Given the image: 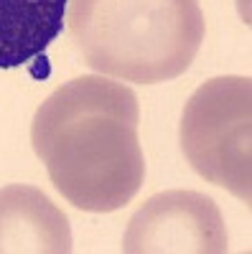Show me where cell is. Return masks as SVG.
I'll list each match as a JSON object with an SVG mask.
<instances>
[{
	"label": "cell",
	"instance_id": "cell-1",
	"mask_svg": "<svg viewBox=\"0 0 252 254\" xmlns=\"http://www.w3.org/2000/svg\"><path fill=\"white\" fill-rule=\"evenodd\" d=\"M140 104L130 87L102 74L54 89L33 115L31 145L54 188L89 214L125 208L143 188Z\"/></svg>",
	"mask_w": 252,
	"mask_h": 254
},
{
	"label": "cell",
	"instance_id": "cell-2",
	"mask_svg": "<svg viewBox=\"0 0 252 254\" xmlns=\"http://www.w3.org/2000/svg\"><path fill=\"white\" fill-rule=\"evenodd\" d=\"M67 20L89 69L135 84L181 76L206 33L199 0H69Z\"/></svg>",
	"mask_w": 252,
	"mask_h": 254
},
{
	"label": "cell",
	"instance_id": "cell-3",
	"mask_svg": "<svg viewBox=\"0 0 252 254\" xmlns=\"http://www.w3.org/2000/svg\"><path fill=\"white\" fill-rule=\"evenodd\" d=\"M178 140L183 158L214 186L252 201V79L214 76L188 97Z\"/></svg>",
	"mask_w": 252,
	"mask_h": 254
},
{
	"label": "cell",
	"instance_id": "cell-4",
	"mask_svg": "<svg viewBox=\"0 0 252 254\" xmlns=\"http://www.w3.org/2000/svg\"><path fill=\"white\" fill-rule=\"evenodd\" d=\"M227 224L219 206L199 190H163L128 221L125 254H224Z\"/></svg>",
	"mask_w": 252,
	"mask_h": 254
},
{
	"label": "cell",
	"instance_id": "cell-5",
	"mask_svg": "<svg viewBox=\"0 0 252 254\" xmlns=\"http://www.w3.org/2000/svg\"><path fill=\"white\" fill-rule=\"evenodd\" d=\"M72 226L44 190L13 183L0 188V254H69Z\"/></svg>",
	"mask_w": 252,
	"mask_h": 254
},
{
	"label": "cell",
	"instance_id": "cell-6",
	"mask_svg": "<svg viewBox=\"0 0 252 254\" xmlns=\"http://www.w3.org/2000/svg\"><path fill=\"white\" fill-rule=\"evenodd\" d=\"M69 0H0V69L26 66L61 36Z\"/></svg>",
	"mask_w": 252,
	"mask_h": 254
}]
</instances>
